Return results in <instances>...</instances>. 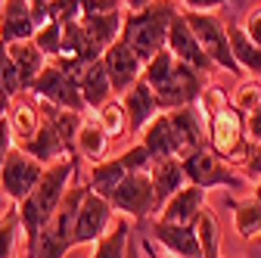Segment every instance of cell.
<instances>
[{"instance_id": "obj_1", "label": "cell", "mask_w": 261, "mask_h": 258, "mask_svg": "<svg viewBox=\"0 0 261 258\" xmlns=\"http://www.w3.org/2000/svg\"><path fill=\"white\" fill-rule=\"evenodd\" d=\"M75 177H78V156H69V159H62V162H56V165H47L41 184L19 202L28 258H35L38 240H41L44 227L53 221L56 209L62 205V199H65V193H69V187H72Z\"/></svg>"}, {"instance_id": "obj_2", "label": "cell", "mask_w": 261, "mask_h": 258, "mask_svg": "<svg viewBox=\"0 0 261 258\" xmlns=\"http://www.w3.org/2000/svg\"><path fill=\"white\" fill-rule=\"evenodd\" d=\"M143 78L159 96L162 112L196 106L202 100V93L208 90V75L190 69L187 62H180L171 50H162L149 66L143 69Z\"/></svg>"}, {"instance_id": "obj_3", "label": "cell", "mask_w": 261, "mask_h": 258, "mask_svg": "<svg viewBox=\"0 0 261 258\" xmlns=\"http://www.w3.org/2000/svg\"><path fill=\"white\" fill-rule=\"evenodd\" d=\"M177 13L180 10H177L174 0H155L152 7L124 16L121 38H124V44L130 50L137 53V59L143 62V66H149L162 50H168V28H171Z\"/></svg>"}, {"instance_id": "obj_4", "label": "cell", "mask_w": 261, "mask_h": 258, "mask_svg": "<svg viewBox=\"0 0 261 258\" xmlns=\"http://www.w3.org/2000/svg\"><path fill=\"white\" fill-rule=\"evenodd\" d=\"M199 109L205 112V121H208V146L224 162H237L249 143L246 140V118L240 115V109L218 87H208L202 93Z\"/></svg>"}, {"instance_id": "obj_5", "label": "cell", "mask_w": 261, "mask_h": 258, "mask_svg": "<svg viewBox=\"0 0 261 258\" xmlns=\"http://www.w3.org/2000/svg\"><path fill=\"white\" fill-rule=\"evenodd\" d=\"M28 93H35L38 100L44 103H53L59 109H72V112H90L84 96H81V87H78V66L72 59H53L47 62V69L35 78V84L28 87Z\"/></svg>"}, {"instance_id": "obj_6", "label": "cell", "mask_w": 261, "mask_h": 258, "mask_svg": "<svg viewBox=\"0 0 261 258\" xmlns=\"http://www.w3.org/2000/svg\"><path fill=\"white\" fill-rule=\"evenodd\" d=\"M84 196H87V184H72L69 187L62 205L56 209L53 221L44 227V234L38 240L35 258H65V252L75 249L72 246V234H75V221H78V212H81Z\"/></svg>"}, {"instance_id": "obj_7", "label": "cell", "mask_w": 261, "mask_h": 258, "mask_svg": "<svg viewBox=\"0 0 261 258\" xmlns=\"http://www.w3.org/2000/svg\"><path fill=\"white\" fill-rule=\"evenodd\" d=\"M190 28H193V35L196 41L202 44V50L208 53V59L215 62L218 69L224 72H230V75H243L240 69V62L233 56V47H230V31H227V22L208 10H184Z\"/></svg>"}, {"instance_id": "obj_8", "label": "cell", "mask_w": 261, "mask_h": 258, "mask_svg": "<svg viewBox=\"0 0 261 258\" xmlns=\"http://www.w3.org/2000/svg\"><path fill=\"white\" fill-rule=\"evenodd\" d=\"M184 162V171H187V180L202 187V190H212V187H227V190H240L246 187V174H237L224 159L212 149V146H199L193 149Z\"/></svg>"}, {"instance_id": "obj_9", "label": "cell", "mask_w": 261, "mask_h": 258, "mask_svg": "<svg viewBox=\"0 0 261 258\" xmlns=\"http://www.w3.org/2000/svg\"><path fill=\"white\" fill-rule=\"evenodd\" d=\"M115 212H121L130 221H152L159 215V199H155V184L149 171H130L121 187L115 190V196L109 199Z\"/></svg>"}, {"instance_id": "obj_10", "label": "cell", "mask_w": 261, "mask_h": 258, "mask_svg": "<svg viewBox=\"0 0 261 258\" xmlns=\"http://www.w3.org/2000/svg\"><path fill=\"white\" fill-rule=\"evenodd\" d=\"M47 165H41L38 159H31L28 152H22L19 146L10 152V159L4 162V168H0V190H4V196L10 202H22L31 190H35L44 177Z\"/></svg>"}, {"instance_id": "obj_11", "label": "cell", "mask_w": 261, "mask_h": 258, "mask_svg": "<svg viewBox=\"0 0 261 258\" xmlns=\"http://www.w3.org/2000/svg\"><path fill=\"white\" fill-rule=\"evenodd\" d=\"M112 224H115V209H112V202L87 187V196H84L81 212H78V221H75L72 246H84V243L103 240V237L112 230Z\"/></svg>"}, {"instance_id": "obj_12", "label": "cell", "mask_w": 261, "mask_h": 258, "mask_svg": "<svg viewBox=\"0 0 261 258\" xmlns=\"http://www.w3.org/2000/svg\"><path fill=\"white\" fill-rule=\"evenodd\" d=\"M168 50H171L180 62H187L190 69L202 72V75H212V72L218 69L215 62L208 59V53L202 50V44L196 41V35H193V28H190L184 10L174 16V22H171V28H168Z\"/></svg>"}, {"instance_id": "obj_13", "label": "cell", "mask_w": 261, "mask_h": 258, "mask_svg": "<svg viewBox=\"0 0 261 258\" xmlns=\"http://www.w3.org/2000/svg\"><path fill=\"white\" fill-rule=\"evenodd\" d=\"M103 66H106V72H109V81H112L115 96L127 93L130 87L143 78V69H146L143 62L137 59V53L124 44V38H118V41L103 53Z\"/></svg>"}, {"instance_id": "obj_14", "label": "cell", "mask_w": 261, "mask_h": 258, "mask_svg": "<svg viewBox=\"0 0 261 258\" xmlns=\"http://www.w3.org/2000/svg\"><path fill=\"white\" fill-rule=\"evenodd\" d=\"M121 106H124V112H127V127H130V134H143V127L162 112L159 96H155V90L149 87L146 78H140L127 93H121Z\"/></svg>"}, {"instance_id": "obj_15", "label": "cell", "mask_w": 261, "mask_h": 258, "mask_svg": "<svg viewBox=\"0 0 261 258\" xmlns=\"http://www.w3.org/2000/svg\"><path fill=\"white\" fill-rule=\"evenodd\" d=\"M205 193L202 187L196 184H187L184 190H177L174 196L162 205V212L155 218L168 221V224H184V227H196V221H199V215L205 212Z\"/></svg>"}, {"instance_id": "obj_16", "label": "cell", "mask_w": 261, "mask_h": 258, "mask_svg": "<svg viewBox=\"0 0 261 258\" xmlns=\"http://www.w3.org/2000/svg\"><path fill=\"white\" fill-rule=\"evenodd\" d=\"M149 230H152V237L165 246L174 258H205L196 227H184V224H168V221H162V218H152L149 221Z\"/></svg>"}, {"instance_id": "obj_17", "label": "cell", "mask_w": 261, "mask_h": 258, "mask_svg": "<svg viewBox=\"0 0 261 258\" xmlns=\"http://www.w3.org/2000/svg\"><path fill=\"white\" fill-rule=\"evenodd\" d=\"M7 121H10V127H13L16 146H22L25 140H31V137L41 131V124H44V112H41L38 96L28 93V90L19 93V96H13L10 112H7Z\"/></svg>"}, {"instance_id": "obj_18", "label": "cell", "mask_w": 261, "mask_h": 258, "mask_svg": "<svg viewBox=\"0 0 261 258\" xmlns=\"http://www.w3.org/2000/svg\"><path fill=\"white\" fill-rule=\"evenodd\" d=\"M38 31V19L31 13L28 0H7L4 16H0V41L13 44V41H31Z\"/></svg>"}, {"instance_id": "obj_19", "label": "cell", "mask_w": 261, "mask_h": 258, "mask_svg": "<svg viewBox=\"0 0 261 258\" xmlns=\"http://www.w3.org/2000/svg\"><path fill=\"white\" fill-rule=\"evenodd\" d=\"M140 143L149 149L152 162H162V159H180V143H177V134L168 121V112H159L140 134Z\"/></svg>"}, {"instance_id": "obj_20", "label": "cell", "mask_w": 261, "mask_h": 258, "mask_svg": "<svg viewBox=\"0 0 261 258\" xmlns=\"http://www.w3.org/2000/svg\"><path fill=\"white\" fill-rule=\"evenodd\" d=\"M78 87H81V96H84V103L87 109H103L115 90H112V81H109V72L103 66V59H96V62H87V66L78 69Z\"/></svg>"}, {"instance_id": "obj_21", "label": "cell", "mask_w": 261, "mask_h": 258, "mask_svg": "<svg viewBox=\"0 0 261 258\" xmlns=\"http://www.w3.org/2000/svg\"><path fill=\"white\" fill-rule=\"evenodd\" d=\"M19 149H22V152H28L31 159H38L41 165H56V162H62V159H69V156H72V152H69V146H65V140H62V134L53 127V121H50V118H44L41 131L31 137V140H25Z\"/></svg>"}, {"instance_id": "obj_22", "label": "cell", "mask_w": 261, "mask_h": 258, "mask_svg": "<svg viewBox=\"0 0 261 258\" xmlns=\"http://www.w3.org/2000/svg\"><path fill=\"white\" fill-rule=\"evenodd\" d=\"M109 134H106V127L100 124V118L96 115H84L81 121V131H78V140H75V156L78 159H87V162H103L106 152H109Z\"/></svg>"}, {"instance_id": "obj_23", "label": "cell", "mask_w": 261, "mask_h": 258, "mask_svg": "<svg viewBox=\"0 0 261 258\" xmlns=\"http://www.w3.org/2000/svg\"><path fill=\"white\" fill-rule=\"evenodd\" d=\"M10 47V56H13V62H16V72H19V81H22V90H28L31 84H35V78L47 69V56H44V50L35 44V38L31 41H13V44H7Z\"/></svg>"}, {"instance_id": "obj_24", "label": "cell", "mask_w": 261, "mask_h": 258, "mask_svg": "<svg viewBox=\"0 0 261 258\" xmlns=\"http://www.w3.org/2000/svg\"><path fill=\"white\" fill-rule=\"evenodd\" d=\"M149 177L155 184V199H159V212L165 205L177 190H184L190 180H187V171H184V162L180 159H162V162H152L149 168Z\"/></svg>"}, {"instance_id": "obj_25", "label": "cell", "mask_w": 261, "mask_h": 258, "mask_svg": "<svg viewBox=\"0 0 261 258\" xmlns=\"http://www.w3.org/2000/svg\"><path fill=\"white\" fill-rule=\"evenodd\" d=\"M130 171L124 168V162L115 156V159H103V162H96L93 168H90V174H87V187L93 190V193H100V196H106V199H112L115 196V190L121 187V180L127 177Z\"/></svg>"}, {"instance_id": "obj_26", "label": "cell", "mask_w": 261, "mask_h": 258, "mask_svg": "<svg viewBox=\"0 0 261 258\" xmlns=\"http://www.w3.org/2000/svg\"><path fill=\"white\" fill-rule=\"evenodd\" d=\"M124 16H127V10H124V13H109V16H84L81 25H84V31L90 35V41L106 53V50L121 38V31H124Z\"/></svg>"}, {"instance_id": "obj_27", "label": "cell", "mask_w": 261, "mask_h": 258, "mask_svg": "<svg viewBox=\"0 0 261 258\" xmlns=\"http://www.w3.org/2000/svg\"><path fill=\"white\" fill-rule=\"evenodd\" d=\"M227 31H230V47H233V56H237V62H240V69H243L246 75H252V78L261 81V47L246 35V28H243L240 22L227 25Z\"/></svg>"}, {"instance_id": "obj_28", "label": "cell", "mask_w": 261, "mask_h": 258, "mask_svg": "<svg viewBox=\"0 0 261 258\" xmlns=\"http://www.w3.org/2000/svg\"><path fill=\"white\" fill-rule=\"evenodd\" d=\"M130 234H134V224L130 218H115L112 230L93 243V255L90 258H127V249H130Z\"/></svg>"}, {"instance_id": "obj_29", "label": "cell", "mask_w": 261, "mask_h": 258, "mask_svg": "<svg viewBox=\"0 0 261 258\" xmlns=\"http://www.w3.org/2000/svg\"><path fill=\"white\" fill-rule=\"evenodd\" d=\"M19 234H22V215H19V205L10 202L7 212L0 215V258H13L19 246Z\"/></svg>"}, {"instance_id": "obj_30", "label": "cell", "mask_w": 261, "mask_h": 258, "mask_svg": "<svg viewBox=\"0 0 261 258\" xmlns=\"http://www.w3.org/2000/svg\"><path fill=\"white\" fill-rule=\"evenodd\" d=\"M233 224H237V230H240L246 240L258 237V234H261V202H258L255 196L246 199V202H237V205H233Z\"/></svg>"}, {"instance_id": "obj_31", "label": "cell", "mask_w": 261, "mask_h": 258, "mask_svg": "<svg viewBox=\"0 0 261 258\" xmlns=\"http://www.w3.org/2000/svg\"><path fill=\"white\" fill-rule=\"evenodd\" d=\"M96 118H100V124L106 127V134L109 137H124L130 134V127H127V112L121 106V96H112V100L96 112Z\"/></svg>"}, {"instance_id": "obj_32", "label": "cell", "mask_w": 261, "mask_h": 258, "mask_svg": "<svg viewBox=\"0 0 261 258\" xmlns=\"http://www.w3.org/2000/svg\"><path fill=\"white\" fill-rule=\"evenodd\" d=\"M196 234H199V246L205 258H221V234H218V221L215 215L205 209L196 221Z\"/></svg>"}, {"instance_id": "obj_33", "label": "cell", "mask_w": 261, "mask_h": 258, "mask_svg": "<svg viewBox=\"0 0 261 258\" xmlns=\"http://www.w3.org/2000/svg\"><path fill=\"white\" fill-rule=\"evenodd\" d=\"M35 44L44 50V56L53 62L62 56V25L59 22H44L38 31H35Z\"/></svg>"}, {"instance_id": "obj_34", "label": "cell", "mask_w": 261, "mask_h": 258, "mask_svg": "<svg viewBox=\"0 0 261 258\" xmlns=\"http://www.w3.org/2000/svg\"><path fill=\"white\" fill-rule=\"evenodd\" d=\"M0 87H4L10 96H19L25 93L22 90V81H19V72H16V62L10 56V47L0 41Z\"/></svg>"}, {"instance_id": "obj_35", "label": "cell", "mask_w": 261, "mask_h": 258, "mask_svg": "<svg viewBox=\"0 0 261 258\" xmlns=\"http://www.w3.org/2000/svg\"><path fill=\"white\" fill-rule=\"evenodd\" d=\"M81 19H84L81 0H50V7H47V22L69 25V22H81Z\"/></svg>"}, {"instance_id": "obj_36", "label": "cell", "mask_w": 261, "mask_h": 258, "mask_svg": "<svg viewBox=\"0 0 261 258\" xmlns=\"http://www.w3.org/2000/svg\"><path fill=\"white\" fill-rule=\"evenodd\" d=\"M258 103H261V81H249V84H240V87H237V93H233V106L240 109L243 118H246Z\"/></svg>"}, {"instance_id": "obj_37", "label": "cell", "mask_w": 261, "mask_h": 258, "mask_svg": "<svg viewBox=\"0 0 261 258\" xmlns=\"http://www.w3.org/2000/svg\"><path fill=\"white\" fill-rule=\"evenodd\" d=\"M84 16H109V13H124L121 0H81Z\"/></svg>"}, {"instance_id": "obj_38", "label": "cell", "mask_w": 261, "mask_h": 258, "mask_svg": "<svg viewBox=\"0 0 261 258\" xmlns=\"http://www.w3.org/2000/svg\"><path fill=\"white\" fill-rule=\"evenodd\" d=\"M16 149V137H13V127L7 121V115L0 118V168H4V162L10 159V152Z\"/></svg>"}, {"instance_id": "obj_39", "label": "cell", "mask_w": 261, "mask_h": 258, "mask_svg": "<svg viewBox=\"0 0 261 258\" xmlns=\"http://www.w3.org/2000/svg\"><path fill=\"white\" fill-rule=\"evenodd\" d=\"M246 140H252V143L261 146V103L246 115Z\"/></svg>"}, {"instance_id": "obj_40", "label": "cell", "mask_w": 261, "mask_h": 258, "mask_svg": "<svg viewBox=\"0 0 261 258\" xmlns=\"http://www.w3.org/2000/svg\"><path fill=\"white\" fill-rule=\"evenodd\" d=\"M243 28H246V35L261 47V7H255L249 16H246V22H243Z\"/></svg>"}, {"instance_id": "obj_41", "label": "cell", "mask_w": 261, "mask_h": 258, "mask_svg": "<svg viewBox=\"0 0 261 258\" xmlns=\"http://www.w3.org/2000/svg\"><path fill=\"white\" fill-rule=\"evenodd\" d=\"M221 4H230V0H184L187 10H212V7H221Z\"/></svg>"}, {"instance_id": "obj_42", "label": "cell", "mask_w": 261, "mask_h": 258, "mask_svg": "<svg viewBox=\"0 0 261 258\" xmlns=\"http://www.w3.org/2000/svg\"><path fill=\"white\" fill-rule=\"evenodd\" d=\"M121 4H124V10H127V13H140V10L152 7L155 0H121Z\"/></svg>"}, {"instance_id": "obj_43", "label": "cell", "mask_w": 261, "mask_h": 258, "mask_svg": "<svg viewBox=\"0 0 261 258\" xmlns=\"http://www.w3.org/2000/svg\"><path fill=\"white\" fill-rule=\"evenodd\" d=\"M7 205H10V199L4 196V190H0V215H4V212H7Z\"/></svg>"}, {"instance_id": "obj_44", "label": "cell", "mask_w": 261, "mask_h": 258, "mask_svg": "<svg viewBox=\"0 0 261 258\" xmlns=\"http://www.w3.org/2000/svg\"><path fill=\"white\" fill-rule=\"evenodd\" d=\"M127 258H140V249L134 243H130V249H127Z\"/></svg>"}, {"instance_id": "obj_45", "label": "cell", "mask_w": 261, "mask_h": 258, "mask_svg": "<svg viewBox=\"0 0 261 258\" xmlns=\"http://www.w3.org/2000/svg\"><path fill=\"white\" fill-rule=\"evenodd\" d=\"M255 199L261 202V177H258V184H255Z\"/></svg>"}, {"instance_id": "obj_46", "label": "cell", "mask_w": 261, "mask_h": 258, "mask_svg": "<svg viewBox=\"0 0 261 258\" xmlns=\"http://www.w3.org/2000/svg\"><path fill=\"white\" fill-rule=\"evenodd\" d=\"M4 7H7V0H0V16H4Z\"/></svg>"}]
</instances>
